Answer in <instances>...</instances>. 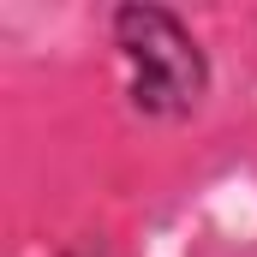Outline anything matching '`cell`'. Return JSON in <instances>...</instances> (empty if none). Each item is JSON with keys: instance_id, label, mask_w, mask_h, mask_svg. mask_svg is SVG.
Masks as SVG:
<instances>
[{"instance_id": "cell-1", "label": "cell", "mask_w": 257, "mask_h": 257, "mask_svg": "<svg viewBox=\"0 0 257 257\" xmlns=\"http://www.w3.org/2000/svg\"><path fill=\"white\" fill-rule=\"evenodd\" d=\"M108 42L126 60V102L138 120L174 126V120H192L209 102L215 66L174 6H156V0L108 6Z\"/></svg>"}, {"instance_id": "cell-2", "label": "cell", "mask_w": 257, "mask_h": 257, "mask_svg": "<svg viewBox=\"0 0 257 257\" xmlns=\"http://www.w3.org/2000/svg\"><path fill=\"white\" fill-rule=\"evenodd\" d=\"M60 257H108V239H102V233H84V239L60 245Z\"/></svg>"}]
</instances>
